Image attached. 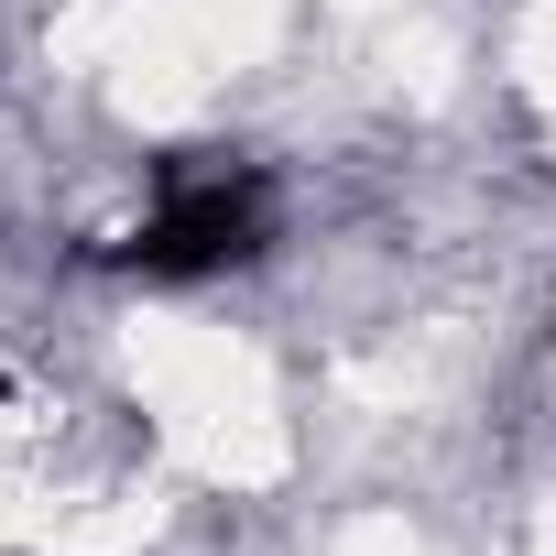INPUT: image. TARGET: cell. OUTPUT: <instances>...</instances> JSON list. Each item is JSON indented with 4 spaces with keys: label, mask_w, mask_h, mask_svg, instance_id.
<instances>
[{
    "label": "cell",
    "mask_w": 556,
    "mask_h": 556,
    "mask_svg": "<svg viewBox=\"0 0 556 556\" xmlns=\"http://www.w3.org/2000/svg\"><path fill=\"white\" fill-rule=\"evenodd\" d=\"M262 229H273L262 186H251V175H207V186H175V197L121 240V262H131V273H153V285H197V273L251 262V251H262Z\"/></svg>",
    "instance_id": "1"
}]
</instances>
